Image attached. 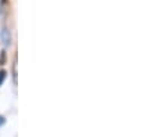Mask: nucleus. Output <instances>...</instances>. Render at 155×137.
I'll list each match as a JSON object with an SVG mask.
<instances>
[{
	"label": "nucleus",
	"instance_id": "nucleus-1",
	"mask_svg": "<svg viewBox=\"0 0 155 137\" xmlns=\"http://www.w3.org/2000/svg\"><path fill=\"white\" fill-rule=\"evenodd\" d=\"M2 35H3L4 44L8 46V44H10V40H11V38H10V32L7 31V28H4V29H3V33H2Z\"/></svg>",
	"mask_w": 155,
	"mask_h": 137
},
{
	"label": "nucleus",
	"instance_id": "nucleus-2",
	"mask_svg": "<svg viewBox=\"0 0 155 137\" xmlns=\"http://www.w3.org/2000/svg\"><path fill=\"white\" fill-rule=\"evenodd\" d=\"M4 79H6V71H0V86L4 82Z\"/></svg>",
	"mask_w": 155,
	"mask_h": 137
},
{
	"label": "nucleus",
	"instance_id": "nucleus-3",
	"mask_svg": "<svg viewBox=\"0 0 155 137\" xmlns=\"http://www.w3.org/2000/svg\"><path fill=\"white\" fill-rule=\"evenodd\" d=\"M4 122H6V119H4V118L2 116V115H0V126H2V125H3Z\"/></svg>",
	"mask_w": 155,
	"mask_h": 137
}]
</instances>
